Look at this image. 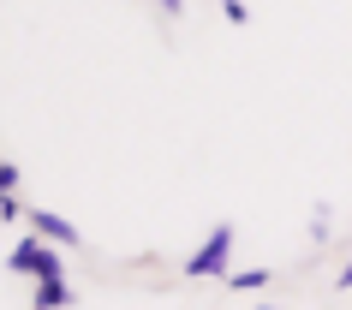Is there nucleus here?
Segmentation results:
<instances>
[{
    "label": "nucleus",
    "instance_id": "f257e3e1",
    "mask_svg": "<svg viewBox=\"0 0 352 310\" xmlns=\"http://www.w3.org/2000/svg\"><path fill=\"white\" fill-rule=\"evenodd\" d=\"M233 239H239V233H233L227 221H221V227H209V239L186 256V274H191V280H227V274H233V269H227V263H233Z\"/></svg>",
    "mask_w": 352,
    "mask_h": 310
},
{
    "label": "nucleus",
    "instance_id": "f03ea898",
    "mask_svg": "<svg viewBox=\"0 0 352 310\" xmlns=\"http://www.w3.org/2000/svg\"><path fill=\"white\" fill-rule=\"evenodd\" d=\"M6 269L12 274H36V280H66V269H60V256L42 245L36 233H24L12 251H6Z\"/></svg>",
    "mask_w": 352,
    "mask_h": 310
},
{
    "label": "nucleus",
    "instance_id": "7ed1b4c3",
    "mask_svg": "<svg viewBox=\"0 0 352 310\" xmlns=\"http://www.w3.org/2000/svg\"><path fill=\"white\" fill-rule=\"evenodd\" d=\"M24 221H30V233L42 239V245H66V251H72V245H84V239H78V227L66 215H54V209H36V203H30V209H24Z\"/></svg>",
    "mask_w": 352,
    "mask_h": 310
},
{
    "label": "nucleus",
    "instance_id": "20e7f679",
    "mask_svg": "<svg viewBox=\"0 0 352 310\" xmlns=\"http://www.w3.org/2000/svg\"><path fill=\"white\" fill-rule=\"evenodd\" d=\"M78 292L72 280H36V292H30V310H72Z\"/></svg>",
    "mask_w": 352,
    "mask_h": 310
},
{
    "label": "nucleus",
    "instance_id": "39448f33",
    "mask_svg": "<svg viewBox=\"0 0 352 310\" xmlns=\"http://www.w3.org/2000/svg\"><path fill=\"white\" fill-rule=\"evenodd\" d=\"M221 287L227 292H263V287H269V269H239V274H227Z\"/></svg>",
    "mask_w": 352,
    "mask_h": 310
},
{
    "label": "nucleus",
    "instance_id": "423d86ee",
    "mask_svg": "<svg viewBox=\"0 0 352 310\" xmlns=\"http://www.w3.org/2000/svg\"><path fill=\"white\" fill-rule=\"evenodd\" d=\"M19 185H24V173L12 162H0V197H19Z\"/></svg>",
    "mask_w": 352,
    "mask_h": 310
},
{
    "label": "nucleus",
    "instance_id": "0eeeda50",
    "mask_svg": "<svg viewBox=\"0 0 352 310\" xmlns=\"http://www.w3.org/2000/svg\"><path fill=\"white\" fill-rule=\"evenodd\" d=\"M221 12H227V24H245V19H251V6H245V0H221Z\"/></svg>",
    "mask_w": 352,
    "mask_h": 310
},
{
    "label": "nucleus",
    "instance_id": "6e6552de",
    "mask_svg": "<svg viewBox=\"0 0 352 310\" xmlns=\"http://www.w3.org/2000/svg\"><path fill=\"white\" fill-rule=\"evenodd\" d=\"M19 215H24V203H19V197H0V221H19Z\"/></svg>",
    "mask_w": 352,
    "mask_h": 310
},
{
    "label": "nucleus",
    "instance_id": "1a4fd4ad",
    "mask_svg": "<svg viewBox=\"0 0 352 310\" xmlns=\"http://www.w3.org/2000/svg\"><path fill=\"white\" fill-rule=\"evenodd\" d=\"M162 12H173V19H179V12H186V0H162Z\"/></svg>",
    "mask_w": 352,
    "mask_h": 310
}]
</instances>
